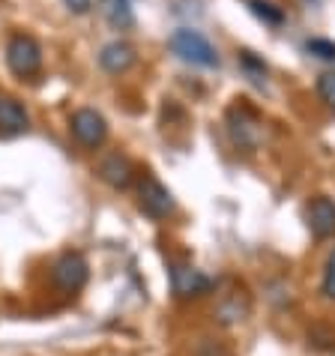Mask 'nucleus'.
Returning a JSON list of instances; mask_svg holds the SVG:
<instances>
[{
	"mask_svg": "<svg viewBox=\"0 0 335 356\" xmlns=\"http://www.w3.org/2000/svg\"><path fill=\"white\" fill-rule=\"evenodd\" d=\"M168 48H171L183 63H192V66H201V69H215L219 66V54H215L213 42L201 31H192V27H180V31H174L171 39H168Z\"/></svg>",
	"mask_w": 335,
	"mask_h": 356,
	"instance_id": "f257e3e1",
	"label": "nucleus"
},
{
	"mask_svg": "<svg viewBox=\"0 0 335 356\" xmlns=\"http://www.w3.org/2000/svg\"><path fill=\"white\" fill-rule=\"evenodd\" d=\"M6 63L18 78H31L42 69V48L33 36L15 33L6 45Z\"/></svg>",
	"mask_w": 335,
	"mask_h": 356,
	"instance_id": "f03ea898",
	"label": "nucleus"
},
{
	"mask_svg": "<svg viewBox=\"0 0 335 356\" xmlns=\"http://www.w3.org/2000/svg\"><path fill=\"white\" fill-rule=\"evenodd\" d=\"M51 279L63 293H78L87 284V279H90V264H87L81 252H66L54 261Z\"/></svg>",
	"mask_w": 335,
	"mask_h": 356,
	"instance_id": "7ed1b4c3",
	"label": "nucleus"
},
{
	"mask_svg": "<svg viewBox=\"0 0 335 356\" xmlns=\"http://www.w3.org/2000/svg\"><path fill=\"white\" fill-rule=\"evenodd\" d=\"M138 197H141V210L150 216V219H168L174 213V195L168 186H162L153 174H144L141 186H138Z\"/></svg>",
	"mask_w": 335,
	"mask_h": 356,
	"instance_id": "20e7f679",
	"label": "nucleus"
},
{
	"mask_svg": "<svg viewBox=\"0 0 335 356\" xmlns=\"http://www.w3.org/2000/svg\"><path fill=\"white\" fill-rule=\"evenodd\" d=\"M69 129H72V135L84 147H90V150L102 147L105 138H108V123L96 108H78V111L72 114V120H69Z\"/></svg>",
	"mask_w": 335,
	"mask_h": 356,
	"instance_id": "39448f33",
	"label": "nucleus"
},
{
	"mask_svg": "<svg viewBox=\"0 0 335 356\" xmlns=\"http://www.w3.org/2000/svg\"><path fill=\"white\" fill-rule=\"evenodd\" d=\"M171 288H174V296L180 300H192V296H201L213 288V279L204 275L201 270H195L189 264H174L171 266Z\"/></svg>",
	"mask_w": 335,
	"mask_h": 356,
	"instance_id": "423d86ee",
	"label": "nucleus"
},
{
	"mask_svg": "<svg viewBox=\"0 0 335 356\" xmlns=\"http://www.w3.org/2000/svg\"><path fill=\"white\" fill-rule=\"evenodd\" d=\"M305 219H309V231L318 240H329V236H335V201L327 195H318L309 204Z\"/></svg>",
	"mask_w": 335,
	"mask_h": 356,
	"instance_id": "0eeeda50",
	"label": "nucleus"
},
{
	"mask_svg": "<svg viewBox=\"0 0 335 356\" xmlns=\"http://www.w3.org/2000/svg\"><path fill=\"white\" fill-rule=\"evenodd\" d=\"M132 63H135V48L129 42H123V39L108 42L99 51V66L105 69V72H111V75H123Z\"/></svg>",
	"mask_w": 335,
	"mask_h": 356,
	"instance_id": "6e6552de",
	"label": "nucleus"
},
{
	"mask_svg": "<svg viewBox=\"0 0 335 356\" xmlns=\"http://www.w3.org/2000/svg\"><path fill=\"white\" fill-rule=\"evenodd\" d=\"M132 162L126 159V156L120 153H111V156H105V159L99 162V177L111 186V189H126V186L132 183Z\"/></svg>",
	"mask_w": 335,
	"mask_h": 356,
	"instance_id": "1a4fd4ad",
	"label": "nucleus"
},
{
	"mask_svg": "<svg viewBox=\"0 0 335 356\" xmlns=\"http://www.w3.org/2000/svg\"><path fill=\"white\" fill-rule=\"evenodd\" d=\"M27 111L22 102H15L13 96H0V132L6 135H22L27 132Z\"/></svg>",
	"mask_w": 335,
	"mask_h": 356,
	"instance_id": "9d476101",
	"label": "nucleus"
},
{
	"mask_svg": "<svg viewBox=\"0 0 335 356\" xmlns=\"http://www.w3.org/2000/svg\"><path fill=\"white\" fill-rule=\"evenodd\" d=\"M99 13L114 31H132L135 27L132 0H99Z\"/></svg>",
	"mask_w": 335,
	"mask_h": 356,
	"instance_id": "9b49d317",
	"label": "nucleus"
},
{
	"mask_svg": "<svg viewBox=\"0 0 335 356\" xmlns=\"http://www.w3.org/2000/svg\"><path fill=\"white\" fill-rule=\"evenodd\" d=\"M249 312H252L249 296L240 293V291H234V293H228V296H224V300L219 302V309H215V318H219L222 323H236V321H245V318H249Z\"/></svg>",
	"mask_w": 335,
	"mask_h": 356,
	"instance_id": "f8f14e48",
	"label": "nucleus"
},
{
	"mask_svg": "<svg viewBox=\"0 0 335 356\" xmlns=\"http://www.w3.org/2000/svg\"><path fill=\"white\" fill-rule=\"evenodd\" d=\"M249 9L267 24H281L284 22V9L275 6L272 0H249Z\"/></svg>",
	"mask_w": 335,
	"mask_h": 356,
	"instance_id": "ddd939ff",
	"label": "nucleus"
},
{
	"mask_svg": "<svg viewBox=\"0 0 335 356\" xmlns=\"http://www.w3.org/2000/svg\"><path fill=\"white\" fill-rule=\"evenodd\" d=\"M320 291H323V296H327V300H332V302H335V249H332V254H329L327 266H323Z\"/></svg>",
	"mask_w": 335,
	"mask_h": 356,
	"instance_id": "4468645a",
	"label": "nucleus"
},
{
	"mask_svg": "<svg viewBox=\"0 0 335 356\" xmlns=\"http://www.w3.org/2000/svg\"><path fill=\"white\" fill-rule=\"evenodd\" d=\"M318 93H320L323 102H327L332 111H335V72H323L318 78Z\"/></svg>",
	"mask_w": 335,
	"mask_h": 356,
	"instance_id": "2eb2a0df",
	"label": "nucleus"
},
{
	"mask_svg": "<svg viewBox=\"0 0 335 356\" xmlns=\"http://www.w3.org/2000/svg\"><path fill=\"white\" fill-rule=\"evenodd\" d=\"M305 48L320 60H335V42H329V39H309Z\"/></svg>",
	"mask_w": 335,
	"mask_h": 356,
	"instance_id": "dca6fc26",
	"label": "nucleus"
},
{
	"mask_svg": "<svg viewBox=\"0 0 335 356\" xmlns=\"http://www.w3.org/2000/svg\"><path fill=\"white\" fill-rule=\"evenodd\" d=\"M63 3L69 6V13L87 15V13H90V6H93V0H63Z\"/></svg>",
	"mask_w": 335,
	"mask_h": 356,
	"instance_id": "f3484780",
	"label": "nucleus"
}]
</instances>
